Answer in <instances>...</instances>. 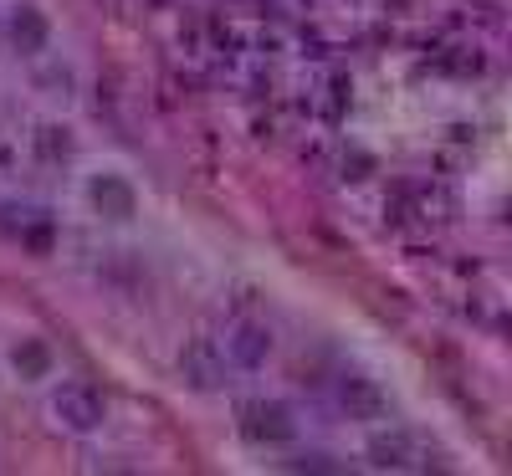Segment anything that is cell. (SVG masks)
<instances>
[{"label":"cell","mask_w":512,"mask_h":476,"mask_svg":"<svg viewBox=\"0 0 512 476\" xmlns=\"http://www.w3.org/2000/svg\"><path fill=\"white\" fill-rule=\"evenodd\" d=\"M52 415H57L62 430H72V436H88V430H98L108 420V400L98 395L93 384L72 379V384H62L52 395Z\"/></svg>","instance_id":"1"},{"label":"cell","mask_w":512,"mask_h":476,"mask_svg":"<svg viewBox=\"0 0 512 476\" xmlns=\"http://www.w3.org/2000/svg\"><path fill=\"white\" fill-rule=\"evenodd\" d=\"M241 436L251 446H287L297 436V420L277 400H251V405H241Z\"/></svg>","instance_id":"2"},{"label":"cell","mask_w":512,"mask_h":476,"mask_svg":"<svg viewBox=\"0 0 512 476\" xmlns=\"http://www.w3.org/2000/svg\"><path fill=\"white\" fill-rule=\"evenodd\" d=\"M221 349H226V364H236V369H262L272 359V328L256 323V318H236L226 328Z\"/></svg>","instance_id":"3"},{"label":"cell","mask_w":512,"mask_h":476,"mask_svg":"<svg viewBox=\"0 0 512 476\" xmlns=\"http://www.w3.org/2000/svg\"><path fill=\"white\" fill-rule=\"evenodd\" d=\"M11 41H16L21 52H41V47H47V21H41L36 11H21L11 21Z\"/></svg>","instance_id":"9"},{"label":"cell","mask_w":512,"mask_h":476,"mask_svg":"<svg viewBox=\"0 0 512 476\" xmlns=\"http://www.w3.org/2000/svg\"><path fill=\"white\" fill-rule=\"evenodd\" d=\"M36 149H41V159H72V144L57 134V128H41V134H36Z\"/></svg>","instance_id":"10"},{"label":"cell","mask_w":512,"mask_h":476,"mask_svg":"<svg viewBox=\"0 0 512 476\" xmlns=\"http://www.w3.org/2000/svg\"><path fill=\"white\" fill-rule=\"evenodd\" d=\"M93 205L108 215V221H128V215H134V190H128L118 175H103V180H93Z\"/></svg>","instance_id":"7"},{"label":"cell","mask_w":512,"mask_h":476,"mask_svg":"<svg viewBox=\"0 0 512 476\" xmlns=\"http://www.w3.org/2000/svg\"><path fill=\"white\" fill-rule=\"evenodd\" d=\"M292 471H338V461L333 456H323V451H308V456H297V461H287Z\"/></svg>","instance_id":"11"},{"label":"cell","mask_w":512,"mask_h":476,"mask_svg":"<svg viewBox=\"0 0 512 476\" xmlns=\"http://www.w3.org/2000/svg\"><path fill=\"white\" fill-rule=\"evenodd\" d=\"M338 405L349 410V420H379L384 415V395H379L369 379H359V374L338 379Z\"/></svg>","instance_id":"6"},{"label":"cell","mask_w":512,"mask_h":476,"mask_svg":"<svg viewBox=\"0 0 512 476\" xmlns=\"http://www.w3.org/2000/svg\"><path fill=\"white\" fill-rule=\"evenodd\" d=\"M369 461L379 471H420L425 466V451L405 436V430H384V436L369 441Z\"/></svg>","instance_id":"5"},{"label":"cell","mask_w":512,"mask_h":476,"mask_svg":"<svg viewBox=\"0 0 512 476\" xmlns=\"http://www.w3.org/2000/svg\"><path fill=\"white\" fill-rule=\"evenodd\" d=\"M226 369H231V364H226V349H221L216 338H195L190 349L180 354V374H185L195 389H205V395L226 384Z\"/></svg>","instance_id":"4"},{"label":"cell","mask_w":512,"mask_h":476,"mask_svg":"<svg viewBox=\"0 0 512 476\" xmlns=\"http://www.w3.org/2000/svg\"><path fill=\"white\" fill-rule=\"evenodd\" d=\"M11 364H16L21 379H41V374L52 369V354H47V343H41V338H21L16 349H11Z\"/></svg>","instance_id":"8"}]
</instances>
